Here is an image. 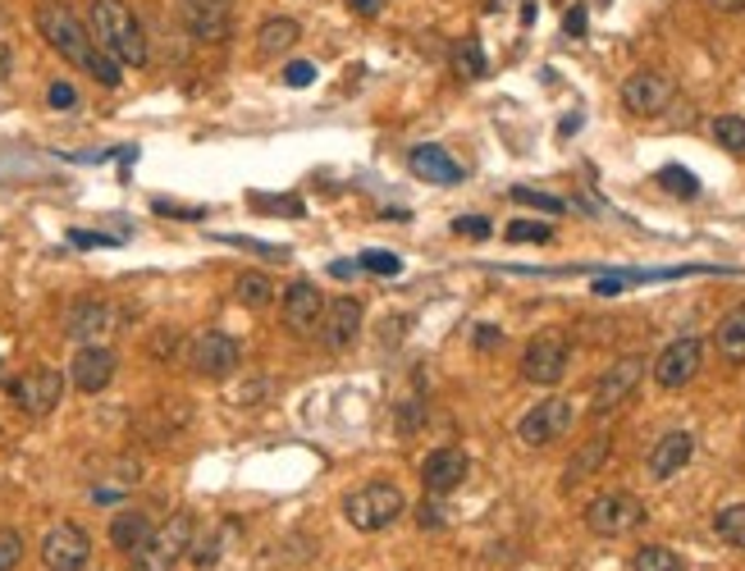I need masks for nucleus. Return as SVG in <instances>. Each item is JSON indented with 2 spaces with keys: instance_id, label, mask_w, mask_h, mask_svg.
<instances>
[{
  "instance_id": "nucleus-3",
  "label": "nucleus",
  "mask_w": 745,
  "mask_h": 571,
  "mask_svg": "<svg viewBox=\"0 0 745 571\" xmlns=\"http://www.w3.org/2000/svg\"><path fill=\"white\" fill-rule=\"evenodd\" d=\"M403 512H407V498L399 485H389V480H370V485H362L343 498L348 525H353V531H366V535L384 531V525H393Z\"/></svg>"
},
{
  "instance_id": "nucleus-7",
  "label": "nucleus",
  "mask_w": 745,
  "mask_h": 571,
  "mask_svg": "<svg viewBox=\"0 0 745 571\" xmlns=\"http://www.w3.org/2000/svg\"><path fill=\"white\" fill-rule=\"evenodd\" d=\"M10 398H14L18 411L47 416V411H55L60 398H64V376H60L55 366H33V370H24V376L10 384Z\"/></svg>"
},
{
  "instance_id": "nucleus-25",
  "label": "nucleus",
  "mask_w": 745,
  "mask_h": 571,
  "mask_svg": "<svg viewBox=\"0 0 745 571\" xmlns=\"http://www.w3.org/2000/svg\"><path fill=\"white\" fill-rule=\"evenodd\" d=\"M298 37H302V28L293 18H266V24L256 28V47H261V55H279V51H289Z\"/></svg>"
},
{
  "instance_id": "nucleus-34",
  "label": "nucleus",
  "mask_w": 745,
  "mask_h": 571,
  "mask_svg": "<svg viewBox=\"0 0 745 571\" xmlns=\"http://www.w3.org/2000/svg\"><path fill=\"white\" fill-rule=\"evenodd\" d=\"M513 202L535 206V211H544V215H563V211H567V202H558V196H550V192H535V188H513Z\"/></svg>"
},
{
  "instance_id": "nucleus-36",
  "label": "nucleus",
  "mask_w": 745,
  "mask_h": 571,
  "mask_svg": "<svg viewBox=\"0 0 745 571\" xmlns=\"http://www.w3.org/2000/svg\"><path fill=\"white\" fill-rule=\"evenodd\" d=\"M453 233H463V238H490V219H480V215H457V219H453Z\"/></svg>"
},
{
  "instance_id": "nucleus-9",
  "label": "nucleus",
  "mask_w": 745,
  "mask_h": 571,
  "mask_svg": "<svg viewBox=\"0 0 745 571\" xmlns=\"http://www.w3.org/2000/svg\"><path fill=\"white\" fill-rule=\"evenodd\" d=\"M192 370L206 380H225L238 370V361H243V347H238L233 334H220V329H206V334L192 339V353H188Z\"/></svg>"
},
{
  "instance_id": "nucleus-24",
  "label": "nucleus",
  "mask_w": 745,
  "mask_h": 571,
  "mask_svg": "<svg viewBox=\"0 0 745 571\" xmlns=\"http://www.w3.org/2000/svg\"><path fill=\"white\" fill-rule=\"evenodd\" d=\"M718 353L728 361H745V306H736V312H728L718 320Z\"/></svg>"
},
{
  "instance_id": "nucleus-14",
  "label": "nucleus",
  "mask_w": 745,
  "mask_h": 571,
  "mask_svg": "<svg viewBox=\"0 0 745 571\" xmlns=\"http://www.w3.org/2000/svg\"><path fill=\"white\" fill-rule=\"evenodd\" d=\"M320 316H325V293L316 289V283L298 279V283L283 289V325H289L293 334H316Z\"/></svg>"
},
{
  "instance_id": "nucleus-45",
  "label": "nucleus",
  "mask_w": 745,
  "mask_h": 571,
  "mask_svg": "<svg viewBox=\"0 0 745 571\" xmlns=\"http://www.w3.org/2000/svg\"><path fill=\"white\" fill-rule=\"evenodd\" d=\"M498 339H503V334H498L494 325H480V334H476V343H480V347H494Z\"/></svg>"
},
{
  "instance_id": "nucleus-30",
  "label": "nucleus",
  "mask_w": 745,
  "mask_h": 571,
  "mask_svg": "<svg viewBox=\"0 0 745 571\" xmlns=\"http://www.w3.org/2000/svg\"><path fill=\"white\" fill-rule=\"evenodd\" d=\"M714 142L722 151H745V119L741 115H718L714 119Z\"/></svg>"
},
{
  "instance_id": "nucleus-39",
  "label": "nucleus",
  "mask_w": 745,
  "mask_h": 571,
  "mask_svg": "<svg viewBox=\"0 0 745 571\" xmlns=\"http://www.w3.org/2000/svg\"><path fill=\"white\" fill-rule=\"evenodd\" d=\"M416 521H421V531H440L444 508H440V503H421V508H416Z\"/></svg>"
},
{
  "instance_id": "nucleus-27",
  "label": "nucleus",
  "mask_w": 745,
  "mask_h": 571,
  "mask_svg": "<svg viewBox=\"0 0 745 571\" xmlns=\"http://www.w3.org/2000/svg\"><path fill=\"white\" fill-rule=\"evenodd\" d=\"M453 69L463 74V78H485V51H480V41L476 37H463L457 41V55H453Z\"/></svg>"
},
{
  "instance_id": "nucleus-28",
  "label": "nucleus",
  "mask_w": 745,
  "mask_h": 571,
  "mask_svg": "<svg viewBox=\"0 0 745 571\" xmlns=\"http://www.w3.org/2000/svg\"><path fill=\"white\" fill-rule=\"evenodd\" d=\"M270 293H275V283L266 279V275H238V283H233V297L243 302V306H266L270 302Z\"/></svg>"
},
{
  "instance_id": "nucleus-33",
  "label": "nucleus",
  "mask_w": 745,
  "mask_h": 571,
  "mask_svg": "<svg viewBox=\"0 0 745 571\" xmlns=\"http://www.w3.org/2000/svg\"><path fill=\"white\" fill-rule=\"evenodd\" d=\"M18 562H24V535L0 525V571H14Z\"/></svg>"
},
{
  "instance_id": "nucleus-31",
  "label": "nucleus",
  "mask_w": 745,
  "mask_h": 571,
  "mask_svg": "<svg viewBox=\"0 0 745 571\" xmlns=\"http://www.w3.org/2000/svg\"><path fill=\"white\" fill-rule=\"evenodd\" d=\"M659 183L672 192V196H695L699 192V179L691 169H682V165H668V169H659Z\"/></svg>"
},
{
  "instance_id": "nucleus-42",
  "label": "nucleus",
  "mask_w": 745,
  "mask_h": 571,
  "mask_svg": "<svg viewBox=\"0 0 745 571\" xmlns=\"http://www.w3.org/2000/svg\"><path fill=\"white\" fill-rule=\"evenodd\" d=\"M348 10H357V14H366V18H370V14H380V10H384V0H348Z\"/></svg>"
},
{
  "instance_id": "nucleus-16",
  "label": "nucleus",
  "mask_w": 745,
  "mask_h": 571,
  "mask_svg": "<svg viewBox=\"0 0 745 571\" xmlns=\"http://www.w3.org/2000/svg\"><path fill=\"white\" fill-rule=\"evenodd\" d=\"M184 24L197 41H225L233 28L229 0H184Z\"/></svg>"
},
{
  "instance_id": "nucleus-41",
  "label": "nucleus",
  "mask_w": 745,
  "mask_h": 571,
  "mask_svg": "<svg viewBox=\"0 0 745 571\" xmlns=\"http://www.w3.org/2000/svg\"><path fill=\"white\" fill-rule=\"evenodd\" d=\"M563 28H567V37H581V33H585V10L577 5L572 14H567V18H563Z\"/></svg>"
},
{
  "instance_id": "nucleus-2",
  "label": "nucleus",
  "mask_w": 745,
  "mask_h": 571,
  "mask_svg": "<svg viewBox=\"0 0 745 571\" xmlns=\"http://www.w3.org/2000/svg\"><path fill=\"white\" fill-rule=\"evenodd\" d=\"M87 33L97 37V47L105 55H115L119 64H147V37L134 10L124 0H92V14H87Z\"/></svg>"
},
{
  "instance_id": "nucleus-21",
  "label": "nucleus",
  "mask_w": 745,
  "mask_h": 571,
  "mask_svg": "<svg viewBox=\"0 0 745 571\" xmlns=\"http://www.w3.org/2000/svg\"><path fill=\"white\" fill-rule=\"evenodd\" d=\"M151 531H156V525H151V517H147V512L124 508V512H115V521H111V544L119 548V554L134 558L138 548L151 540Z\"/></svg>"
},
{
  "instance_id": "nucleus-19",
  "label": "nucleus",
  "mask_w": 745,
  "mask_h": 571,
  "mask_svg": "<svg viewBox=\"0 0 745 571\" xmlns=\"http://www.w3.org/2000/svg\"><path fill=\"white\" fill-rule=\"evenodd\" d=\"M691 457H695V439H691L686 430H672V434H664L659 444L649 448V462H645V467H649L654 480H672L677 471L691 462Z\"/></svg>"
},
{
  "instance_id": "nucleus-15",
  "label": "nucleus",
  "mask_w": 745,
  "mask_h": 571,
  "mask_svg": "<svg viewBox=\"0 0 745 571\" xmlns=\"http://www.w3.org/2000/svg\"><path fill=\"white\" fill-rule=\"evenodd\" d=\"M471 475V457L463 448H434L421 462V485L430 494H453Z\"/></svg>"
},
{
  "instance_id": "nucleus-23",
  "label": "nucleus",
  "mask_w": 745,
  "mask_h": 571,
  "mask_svg": "<svg viewBox=\"0 0 745 571\" xmlns=\"http://www.w3.org/2000/svg\"><path fill=\"white\" fill-rule=\"evenodd\" d=\"M64 325H70L74 339H92V334H101V329H111V306L105 302H78Z\"/></svg>"
},
{
  "instance_id": "nucleus-37",
  "label": "nucleus",
  "mask_w": 745,
  "mask_h": 571,
  "mask_svg": "<svg viewBox=\"0 0 745 571\" xmlns=\"http://www.w3.org/2000/svg\"><path fill=\"white\" fill-rule=\"evenodd\" d=\"M283 83H289V87H312V83H316V64L293 60L289 69H283Z\"/></svg>"
},
{
  "instance_id": "nucleus-18",
  "label": "nucleus",
  "mask_w": 745,
  "mask_h": 571,
  "mask_svg": "<svg viewBox=\"0 0 745 571\" xmlns=\"http://www.w3.org/2000/svg\"><path fill=\"white\" fill-rule=\"evenodd\" d=\"M357 329H362V302L357 297H334V302H325V316H320V334L330 347H348L357 339Z\"/></svg>"
},
{
  "instance_id": "nucleus-22",
  "label": "nucleus",
  "mask_w": 745,
  "mask_h": 571,
  "mask_svg": "<svg viewBox=\"0 0 745 571\" xmlns=\"http://www.w3.org/2000/svg\"><path fill=\"white\" fill-rule=\"evenodd\" d=\"M608 448H613V439H608V434H595L585 448H577V457H572V462H567V471H563V490H572V485H581L585 475H595V471H599V462L608 457Z\"/></svg>"
},
{
  "instance_id": "nucleus-8",
  "label": "nucleus",
  "mask_w": 745,
  "mask_h": 571,
  "mask_svg": "<svg viewBox=\"0 0 745 571\" xmlns=\"http://www.w3.org/2000/svg\"><path fill=\"white\" fill-rule=\"evenodd\" d=\"M87 562H92V540H87L83 525H74V521L51 525L47 540H41V567L47 571H83Z\"/></svg>"
},
{
  "instance_id": "nucleus-11",
  "label": "nucleus",
  "mask_w": 745,
  "mask_h": 571,
  "mask_svg": "<svg viewBox=\"0 0 745 571\" xmlns=\"http://www.w3.org/2000/svg\"><path fill=\"white\" fill-rule=\"evenodd\" d=\"M645 376V357H622V361H613L604 370V380L595 384V403H590V411L595 416H608V411H618L627 398H631V389L641 384Z\"/></svg>"
},
{
  "instance_id": "nucleus-32",
  "label": "nucleus",
  "mask_w": 745,
  "mask_h": 571,
  "mask_svg": "<svg viewBox=\"0 0 745 571\" xmlns=\"http://www.w3.org/2000/svg\"><path fill=\"white\" fill-rule=\"evenodd\" d=\"M554 229L540 225V219H517V225H508V243H550Z\"/></svg>"
},
{
  "instance_id": "nucleus-35",
  "label": "nucleus",
  "mask_w": 745,
  "mask_h": 571,
  "mask_svg": "<svg viewBox=\"0 0 745 571\" xmlns=\"http://www.w3.org/2000/svg\"><path fill=\"white\" fill-rule=\"evenodd\" d=\"M357 266H362V270H370V275H399V270H403V261L393 256V252H380V248H376V252H362Z\"/></svg>"
},
{
  "instance_id": "nucleus-26",
  "label": "nucleus",
  "mask_w": 745,
  "mask_h": 571,
  "mask_svg": "<svg viewBox=\"0 0 745 571\" xmlns=\"http://www.w3.org/2000/svg\"><path fill=\"white\" fill-rule=\"evenodd\" d=\"M714 531H718L722 544L745 548V503H728V508L714 517Z\"/></svg>"
},
{
  "instance_id": "nucleus-46",
  "label": "nucleus",
  "mask_w": 745,
  "mask_h": 571,
  "mask_svg": "<svg viewBox=\"0 0 745 571\" xmlns=\"http://www.w3.org/2000/svg\"><path fill=\"white\" fill-rule=\"evenodd\" d=\"M353 270H357V266H348V261H339V266H330V275H334V279H348Z\"/></svg>"
},
{
  "instance_id": "nucleus-12",
  "label": "nucleus",
  "mask_w": 745,
  "mask_h": 571,
  "mask_svg": "<svg viewBox=\"0 0 745 571\" xmlns=\"http://www.w3.org/2000/svg\"><path fill=\"white\" fill-rule=\"evenodd\" d=\"M672 78L659 74V69H641V74H631L622 83V105L631 110V115H664L668 101H672Z\"/></svg>"
},
{
  "instance_id": "nucleus-20",
  "label": "nucleus",
  "mask_w": 745,
  "mask_h": 571,
  "mask_svg": "<svg viewBox=\"0 0 745 571\" xmlns=\"http://www.w3.org/2000/svg\"><path fill=\"white\" fill-rule=\"evenodd\" d=\"M407 165H412L416 179H426V183H440V188L463 183V165H457L444 147H416L407 156Z\"/></svg>"
},
{
  "instance_id": "nucleus-5",
  "label": "nucleus",
  "mask_w": 745,
  "mask_h": 571,
  "mask_svg": "<svg viewBox=\"0 0 745 571\" xmlns=\"http://www.w3.org/2000/svg\"><path fill=\"white\" fill-rule=\"evenodd\" d=\"M645 521V503L635 498V494H627V490H608V494H595L585 503V525L595 535H627V531H635V525Z\"/></svg>"
},
{
  "instance_id": "nucleus-4",
  "label": "nucleus",
  "mask_w": 745,
  "mask_h": 571,
  "mask_svg": "<svg viewBox=\"0 0 745 571\" xmlns=\"http://www.w3.org/2000/svg\"><path fill=\"white\" fill-rule=\"evenodd\" d=\"M188 544H192V512H174L169 525L151 531V540L134 554L128 571H174L179 558L188 554Z\"/></svg>"
},
{
  "instance_id": "nucleus-43",
  "label": "nucleus",
  "mask_w": 745,
  "mask_h": 571,
  "mask_svg": "<svg viewBox=\"0 0 745 571\" xmlns=\"http://www.w3.org/2000/svg\"><path fill=\"white\" fill-rule=\"evenodd\" d=\"M70 238L78 248H105V243H111V238H101V233H70Z\"/></svg>"
},
{
  "instance_id": "nucleus-1",
  "label": "nucleus",
  "mask_w": 745,
  "mask_h": 571,
  "mask_svg": "<svg viewBox=\"0 0 745 571\" xmlns=\"http://www.w3.org/2000/svg\"><path fill=\"white\" fill-rule=\"evenodd\" d=\"M37 33L47 37L51 51H60L70 64H78L83 74H92L101 87H119V78H124L119 60L97 47V37L78 24V14L70 5H60V0H41L37 5Z\"/></svg>"
},
{
  "instance_id": "nucleus-17",
  "label": "nucleus",
  "mask_w": 745,
  "mask_h": 571,
  "mask_svg": "<svg viewBox=\"0 0 745 571\" xmlns=\"http://www.w3.org/2000/svg\"><path fill=\"white\" fill-rule=\"evenodd\" d=\"M115 353L111 347H97V343H87V347H78V357H74V366H70V376H74V389L78 393H101L105 384L115 380Z\"/></svg>"
},
{
  "instance_id": "nucleus-44",
  "label": "nucleus",
  "mask_w": 745,
  "mask_h": 571,
  "mask_svg": "<svg viewBox=\"0 0 745 571\" xmlns=\"http://www.w3.org/2000/svg\"><path fill=\"white\" fill-rule=\"evenodd\" d=\"M709 10H718V14H741L745 0H709Z\"/></svg>"
},
{
  "instance_id": "nucleus-10",
  "label": "nucleus",
  "mask_w": 745,
  "mask_h": 571,
  "mask_svg": "<svg viewBox=\"0 0 745 571\" xmlns=\"http://www.w3.org/2000/svg\"><path fill=\"white\" fill-rule=\"evenodd\" d=\"M563 370H567V339L558 334H540L526 343V353H521V376L531 380V384H558L563 380Z\"/></svg>"
},
{
  "instance_id": "nucleus-29",
  "label": "nucleus",
  "mask_w": 745,
  "mask_h": 571,
  "mask_svg": "<svg viewBox=\"0 0 745 571\" xmlns=\"http://www.w3.org/2000/svg\"><path fill=\"white\" fill-rule=\"evenodd\" d=\"M635 571H686V562L664 544H645L641 554H635Z\"/></svg>"
},
{
  "instance_id": "nucleus-6",
  "label": "nucleus",
  "mask_w": 745,
  "mask_h": 571,
  "mask_svg": "<svg viewBox=\"0 0 745 571\" xmlns=\"http://www.w3.org/2000/svg\"><path fill=\"white\" fill-rule=\"evenodd\" d=\"M572 421H577L572 403L567 398H544L517 421V439L526 448H544V444H554V439H563L567 430H572Z\"/></svg>"
},
{
  "instance_id": "nucleus-13",
  "label": "nucleus",
  "mask_w": 745,
  "mask_h": 571,
  "mask_svg": "<svg viewBox=\"0 0 745 571\" xmlns=\"http://www.w3.org/2000/svg\"><path fill=\"white\" fill-rule=\"evenodd\" d=\"M699 361H705V343L699 339H677L659 353V361H654V380H659L664 389H682V384L695 380Z\"/></svg>"
},
{
  "instance_id": "nucleus-40",
  "label": "nucleus",
  "mask_w": 745,
  "mask_h": 571,
  "mask_svg": "<svg viewBox=\"0 0 745 571\" xmlns=\"http://www.w3.org/2000/svg\"><path fill=\"white\" fill-rule=\"evenodd\" d=\"M627 289V275H608V279H595V293L599 297H613V293H622Z\"/></svg>"
},
{
  "instance_id": "nucleus-38",
  "label": "nucleus",
  "mask_w": 745,
  "mask_h": 571,
  "mask_svg": "<svg viewBox=\"0 0 745 571\" xmlns=\"http://www.w3.org/2000/svg\"><path fill=\"white\" fill-rule=\"evenodd\" d=\"M47 101H51L55 110H74V105H78V92H74L70 83H51V87H47Z\"/></svg>"
}]
</instances>
